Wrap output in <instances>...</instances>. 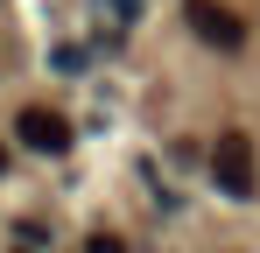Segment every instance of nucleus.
Returning <instances> with one entry per match:
<instances>
[{
    "label": "nucleus",
    "instance_id": "nucleus-1",
    "mask_svg": "<svg viewBox=\"0 0 260 253\" xmlns=\"http://www.w3.org/2000/svg\"><path fill=\"white\" fill-rule=\"evenodd\" d=\"M211 183L225 190V197H253V183H260V162H253V141L246 134H218V148H211Z\"/></svg>",
    "mask_w": 260,
    "mask_h": 253
},
{
    "label": "nucleus",
    "instance_id": "nucleus-2",
    "mask_svg": "<svg viewBox=\"0 0 260 253\" xmlns=\"http://www.w3.org/2000/svg\"><path fill=\"white\" fill-rule=\"evenodd\" d=\"M14 141L36 148V155H63V148H71V120H63L56 106H21V113H14Z\"/></svg>",
    "mask_w": 260,
    "mask_h": 253
},
{
    "label": "nucleus",
    "instance_id": "nucleus-3",
    "mask_svg": "<svg viewBox=\"0 0 260 253\" xmlns=\"http://www.w3.org/2000/svg\"><path fill=\"white\" fill-rule=\"evenodd\" d=\"M190 28H197V42H211V49H239L246 42V21L225 0H190Z\"/></svg>",
    "mask_w": 260,
    "mask_h": 253
},
{
    "label": "nucleus",
    "instance_id": "nucleus-4",
    "mask_svg": "<svg viewBox=\"0 0 260 253\" xmlns=\"http://www.w3.org/2000/svg\"><path fill=\"white\" fill-rule=\"evenodd\" d=\"M85 253H127V239H120V232H91Z\"/></svg>",
    "mask_w": 260,
    "mask_h": 253
},
{
    "label": "nucleus",
    "instance_id": "nucleus-5",
    "mask_svg": "<svg viewBox=\"0 0 260 253\" xmlns=\"http://www.w3.org/2000/svg\"><path fill=\"white\" fill-rule=\"evenodd\" d=\"M113 14H120V21H134V14H141V0H113Z\"/></svg>",
    "mask_w": 260,
    "mask_h": 253
},
{
    "label": "nucleus",
    "instance_id": "nucleus-6",
    "mask_svg": "<svg viewBox=\"0 0 260 253\" xmlns=\"http://www.w3.org/2000/svg\"><path fill=\"white\" fill-rule=\"evenodd\" d=\"M0 176H7V148H0Z\"/></svg>",
    "mask_w": 260,
    "mask_h": 253
}]
</instances>
